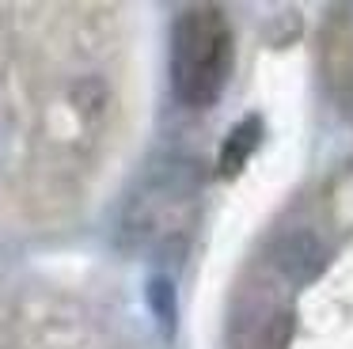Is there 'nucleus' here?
<instances>
[{
  "label": "nucleus",
  "mask_w": 353,
  "mask_h": 349,
  "mask_svg": "<svg viewBox=\"0 0 353 349\" xmlns=\"http://www.w3.org/2000/svg\"><path fill=\"white\" fill-rule=\"evenodd\" d=\"M148 296V308H152L156 323L163 326V334L175 330V319H179V300H175V285H171L168 277H152L145 288Z\"/></svg>",
  "instance_id": "4"
},
{
  "label": "nucleus",
  "mask_w": 353,
  "mask_h": 349,
  "mask_svg": "<svg viewBox=\"0 0 353 349\" xmlns=\"http://www.w3.org/2000/svg\"><path fill=\"white\" fill-rule=\"evenodd\" d=\"M274 262L285 281L292 285H312L327 266V247L315 232H289L274 250Z\"/></svg>",
  "instance_id": "2"
},
{
  "label": "nucleus",
  "mask_w": 353,
  "mask_h": 349,
  "mask_svg": "<svg viewBox=\"0 0 353 349\" xmlns=\"http://www.w3.org/2000/svg\"><path fill=\"white\" fill-rule=\"evenodd\" d=\"M232 72V30L216 8H190L179 15L171 38V83L190 106H209Z\"/></svg>",
  "instance_id": "1"
},
{
  "label": "nucleus",
  "mask_w": 353,
  "mask_h": 349,
  "mask_svg": "<svg viewBox=\"0 0 353 349\" xmlns=\"http://www.w3.org/2000/svg\"><path fill=\"white\" fill-rule=\"evenodd\" d=\"M259 141H262V121H259V118H243V121H239V126L228 133V141H224L221 174H236L239 167L247 163V156L259 148Z\"/></svg>",
  "instance_id": "3"
}]
</instances>
